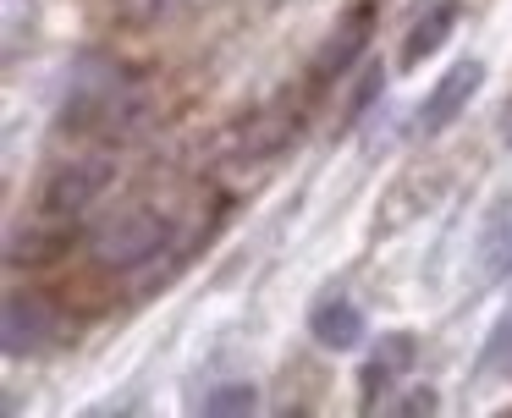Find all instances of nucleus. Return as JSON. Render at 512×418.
<instances>
[{"mask_svg": "<svg viewBox=\"0 0 512 418\" xmlns=\"http://www.w3.org/2000/svg\"><path fill=\"white\" fill-rule=\"evenodd\" d=\"M138 110V83L111 55H83L61 94V127L67 132H116Z\"/></svg>", "mask_w": 512, "mask_h": 418, "instance_id": "f257e3e1", "label": "nucleus"}, {"mask_svg": "<svg viewBox=\"0 0 512 418\" xmlns=\"http://www.w3.org/2000/svg\"><path fill=\"white\" fill-rule=\"evenodd\" d=\"M171 226L155 215V209H122L116 220H105L100 231H94V259L105 264V270H138L144 259H155L160 248H166Z\"/></svg>", "mask_w": 512, "mask_h": 418, "instance_id": "f03ea898", "label": "nucleus"}, {"mask_svg": "<svg viewBox=\"0 0 512 418\" xmlns=\"http://www.w3.org/2000/svg\"><path fill=\"white\" fill-rule=\"evenodd\" d=\"M111 176H116L111 154H72V160L45 182V215L50 220H78L83 209L111 187Z\"/></svg>", "mask_w": 512, "mask_h": 418, "instance_id": "7ed1b4c3", "label": "nucleus"}, {"mask_svg": "<svg viewBox=\"0 0 512 418\" xmlns=\"http://www.w3.org/2000/svg\"><path fill=\"white\" fill-rule=\"evenodd\" d=\"M479 88H485V61H479V55H463V61L446 66L441 83L430 88V99H424L419 116H413V132H419V138L446 132V127H452V121L468 110V99H474Z\"/></svg>", "mask_w": 512, "mask_h": 418, "instance_id": "20e7f679", "label": "nucleus"}, {"mask_svg": "<svg viewBox=\"0 0 512 418\" xmlns=\"http://www.w3.org/2000/svg\"><path fill=\"white\" fill-rule=\"evenodd\" d=\"M369 33H375V6H369V0H358V6L336 22L331 39L320 44V55H314V83L325 88V83H336V77L353 72V61L364 55V44H369Z\"/></svg>", "mask_w": 512, "mask_h": 418, "instance_id": "39448f33", "label": "nucleus"}, {"mask_svg": "<svg viewBox=\"0 0 512 418\" xmlns=\"http://www.w3.org/2000/svg\"><path fill=\"white\" fill-rule=\"evenodd\" d=\"M0 330H6V358H34L39 347L56 330V308L45 303L39 292H12L6 297V314H0Z\"/></svg>", "mask_w": 512, "mask_h": 418, "instance_id": "423d86ee", "label": "nucleus"}, {"mask_svg": "<svg viewBox=\"0 0 512 418\" xmlns=\"http://www.w3.org/2000/svg\"><path fill=\"white\" fill-rule=\"evenodd\" d=\"M364 330H369L364 308L347 292H331L309 308V336H314V347H325V352H353L358 341H364Z\"/></svg>", "mask_w": 512, "mask_h": 418, "instance_id": "0eeeda50", "label": "nucleus"}, {"mask_svg": "<svg viewBox=\"0 0 512 418\" xmlns=\"http://www.w3.org/2000/svg\"><path fill=\"white\" fill-rule=\"evenodd\" d=\"M413 358H419V341H413L408 330H391V336H380V347L369 352L364 374H358V391H364V407H375L380 396H386L391 385H397L402 374L413 369Z\"/></svg>", "mask_w": 512, "mask_h": 418, "instance_id": "6e6552de", "label": "nucleus"}, {"mask_svg": "<svg viewBox=\"0 0 512 418\" xmlns=\"http://www.w3.org/2000/svg\"><path fill=\"white\" fill-rule=\"evenodd\" d=\"M474 259H479V275H485V281H512V193L485 209Z\"/></svg>", "mask_w": 512, "mask_h": 418, "instance_id": "1a4fd4ad", "label": "nucleus"}, {"mask_svg": "<svg viewBox=\"0 0 512 418\" xmlns=\"http://www.w3.org/2000/svg\"><path fill=\"white\" fill-rule=\"evenodd\" d=\"M457 22V0H435L430 11H419L408 28V39H402V66H424L435 50L446 44V33H452Z\"/></svg>", "mask_w": 512, "mask_h": 418, "instance_id": "9d476101", "label": "nucleus"}, {"mask_svg": "<svg viewBox=\"0 0 512 418\" xmlns=\"http://www.w3.org/2000/svg\"><path fill=\"white\" fill-rule=\"evenodd\" d=\"M259 407V391L248 380H232V385H215L210 396H204V413L210 418H232V413H254Z\"/></svg>", "mask_w": 512, "mask_h": 418, "instance_id": "9b49d317", "label": "nucleus"}, {"mask_svg": "<svg viewBox=\"0 0 512 418\" xmlns=\"http://www.w3.org/2000/svg\"><path fill=\"white\" fill-rule=\"evenodd\" d=\"M512 363V297H507V308L496 314V325H490V336H485V358H479V369H507Z\"/></svg>", "mask_w": 512, "mask_h": 418, "instance_id": "f8f14e48", "label": "nucleus"}, {"mask_svg": "<svg viewBox=\"0 0 512 418\" xmlns=\"http://www.w3.org/2000/svg\"><path fill=\"white\" fill-rule=\"evenodd\" d=\"M23 33L34 39V0H6V61L23 50Z\"/></svg>", "mask_w": 512, "mask_h": 418, "instance_id": "ddd939ff", "label": "nucleus"}, {"mask_svg": "<svg viewBox=\"0 0 512 418\" xmlns=\"http://www.w3.org/2000/svg\"><path fill=\"white\" fill-rule=\"evenodd\" d=\"M116 11H122L133 28H149V22H166L171 11H177V0H116Z\"/></svg>", "mask_w": 512, "mask_h": 418, "instance_id": "4468645a", "label": "nucleus"}, {"mask_svg": "<svg viewBox=\"0 0 512 418\" xmlns=\"http://www.w3.org/2000/svg\"><path fill=\"white\" fill-rule=\"evenodd\" d=\"M386 88V72H380V61H369V72L358 77V88H353V105H347V116H369V105H375V94Z\"/></svg>", "mask_w": 512, "mask_h": 418, "instance_id": "2eb2a0df", "label": "nucleus"}, {"mask_svg": "<svg viewBox=\"0 0 512 418\" xmlns=\"http://www.w3.org/2000/svg\"><path fill=\"white\" fill-rule=\"evenodd\" d=\"M402 413H430V407H435V391H430V385H424V391H413V396H402Z\"/></svg>", "mask_w": 512, "mask_h": 418, "instance_id": "dca6fc26", "label": "nucleus"}, {"mask_svg": "<svg viewBox=\"0 0 512 418\" xmlns=\"http://www.w3.org/2000/svg\"><path fill=\"white\" fill-rule=\"evenodd\" d=\"M501 143H512V99H507V110H501Z\"/></svg>", "mask_w": 512, "mask_h": 418, "instance_id": "f3484780", "label": "nucleus"}]
</instances>
